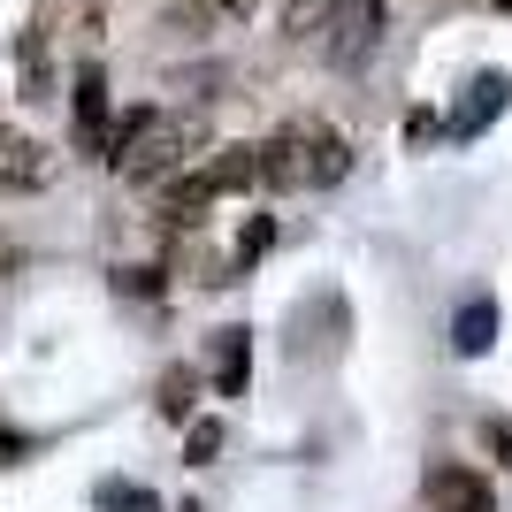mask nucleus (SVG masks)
I'll list each match as a JSON object with an SVG mask.
<instances>
[{
	"label": "nucleus",
	"instance_id": "obj_1",
	"mask_svg": "<svg viewBox=\"0 0 512 512\" xmlns=\"http://www.w3.org/2000/svg\"><path fill=\"white\" fill-rule=\"evenodd\" d=\"M199 153H207V123L184 115V107H130L123 123H107V161L130 184H169Z\"/></svg>",
	"mask_w": 512,
	"mask_h": 512
},
{
	"label": "nucleus",
	"instance_id": "obj_2",
	"mask_svg": "<svg viewBox=\"0 0 512 512\" xmlns=\"http://www.w3.org/2000/svg\"><path fill=\"white\" fill-rule=\"evenodd\" d=\"M344 176H352V146L329 123H283L260 146V184H276V192H329Z\"/></svg>",
	"mask_w": 512,
	"mask_h": 512
},
{
	"label": "nucleus",
	"instance_id": "obj_3",
	"mask_svg": "<svg viewBox=\"0 0 512 512\" xmlns=\"http://www.w3.org/2000/svg\"><path fill=\"white\" fill-rule=\"evenodd\" d=\"M375 46H383V0H337L329 23H321V54H329V69H360Z\"/></svg>",
	"mask_w": 512,
	"mask_h": 512
},
{
	"label": "nucleus",
	"instance_id": "obj_4",
	"mask_svg": "<svg viewBox=\"0 0 512 512\" xmlns=\"http://www.w3.org/2000/svg\"><path fill=\"white\" fill-rule=\"evenodd\" d=\"M428 512H490V474L467 467V459L428 467Z\"/></svg>",
	"mask_w": 512,
	"mask_h": 512
},
{
	"label": "nucleus",
	"instance_id": "obj_5",
	"mask_svg": "<svg viewBox=\"0 0 512 512\" xmlns=\"http://www.w3.org/2000/svg\"><path fill=\"white\" fill-rule=\"evenodd\" d=\"M69 100H77V146L107 161V69L85 62V69H77V92H69Z\"/></svg>",
	"mask_w": 512,
	"mask_h": 512
},
{
	"label": "nucleus",
	"instance_id": "obj_6",
	"mask_svg": "<svg viewBox=\"0 0 512 512\" xmlns=\"http://www.w3.org/2000/svg\"><path fill=\"white\" fill-rule=\"evenodd\" d=\"M0 184H8V192H39L46 184V146L23 138L16 123H0Z\"/></svg>",
	"mask_w": 512,
	"mask_h": 512
},
{
	"label": "nucleus",
	"instance_id": "obj_7",
	"mask_svg": "<svg viewBox=\"0 0 512 512\" xmlns=\"http://www.w3.org/2000/svg\"><path fill=\"white\" fill-rule=\"evenodd\" d=\"M490 344H497V299H482V291H474V299L451 314V352H459V360H482Z\"/></svg>",
	"mask_w": 512,
	"mask_h": 512
},
{
	"label": "nucleus",
	"instance_id": "obj_8",
	"mask_svg": "<svg viewBox=\"0 0 512 512\" xmlns=\"http://www.w3.org/2000/svg\"><path fill=\"white\" fill-rule=\"evenodd\" d=\"M245 383H253V344H245V329H214V390H222V398H245Z\"/></svg>",
	"mask_w": 512,
	"mask_h": 512
},
{
	"label": "nucleus",
	"instance_id": "obj_9",
	"mask_svg": "<svg viewBox=\"0 0 512 512\" xmlns=\"http://www.w3.org/2000/svg\"><path fill=\"white\" fill-rule=\"evenodd\" d=\"M505 77H497V69H490V77H474V85H467V100H459V115H451V138H474V130H482V123H497V115H505Z\"/></svg>",
	"mask_w": 512,
	"mask_h": 512
},
{
	"label": "nucleus",
	"instance_id": "obj_10",
	"mask_svg": "<svg viewBox=\"0 0 512 512\" xmlns=\"http://www.w3.org/2000/svg\"><path fill=\"white\" fill-rule=\"evenodd\" d=\"M23 92H31V100H54V77H46V23L23 31Z\"/></svg>",
	"mask_w": 512,
	"mask_h": 512
},
{
	"label": "nucleus",
	"instance_id": "obj_11",
	"mask_svg": "<svg viewBox=\"0 0 512 512\" xmlns=\"http://www.w3.org/2000/svg\"><path fill=\"white\" fill-rule=\"evenodd\" d=\"M100 512H169V505H161L146 482H107V490H100Z\"/></svg>",
	"mask_w": 512,
	"mask_h": 512
},
{
	"label": "nucleus",
	"instance_id": "obj_12",
	"mask_svg": "<svg viewBox=\"0 0 512 512\" xmlns=\"http://www.w3.org/2000/svg\"><path fill=\"white\" fill-rule=\"evenodd\" d=\"M192 406H199V375H192V367H176V375H161V413H169V421H184Z\"/></svg>",
	"mask_w": 512,
	"mask_h": 512
},
{
	"label": "nucleus",
	"instance_id": "obj_13",
	"mask_svg": "<svg viewBox=\"0 0 512 512\" xmlns=\"http://www.w3.org/2000/svg\"><path fill=\"white\" fill-rule=\"evenodd\" d=\"M329 8H337V0H283V31H291V39H306V31H321V23H329Z\"/></svg>",
	"mask_w": 512,
	"mask_h": 512
},
{
	"label": "nucleus",
	"instance_id": "obj_14",
	"mask_svg": "<svg viewBox=\"0 0 512 512\" xmlns=\"http://www.w3.org/2000/svg\"><path fill=\"white\" fill-rule=\"evenodd\" d=\"M184 451H192V467H207L214 451H222V421H192V444Z\"/></svg>",
	"mask_w": 512,
	"mask_h": 512
},
{
	"label": "nucleus",
	"instance_id": "obj_15",
	"mask_svg": "<svg viewBox=\"0 0 512 512\" xmlns=\"http://www.w3.org/2000/svg\"><path fill=\"white\" fill-rule=\"evenodd\" d=\"M260 0H207V16H222V23H245Z\"/></svg>",
	"mask_w": 512,
	"mask_h": 512
},
{
	"label": "nucleus",
	"instance_id": "obj_16",
	"mask_svg": "<svg viewBox=\"0 0 512 512\" xmlns=\"http://www.w3.org/2000/svg\"><path fill=\"white\" fill-rule=\"evenodd\" d=\"M16 268H23V245H16L8 230H0V276H16Z\"/></svg>",
	"mask_w": 512,
	"mask_h": 512
},
{
	"label": "nucleus",
	"instance_id": "obj_17",
	"mask_svg": "<svg viewBox=\"0 0 512 512\" xmlns=\"http://www.w3.org/2000/svg\"><path fill=\"white\" fill-rule=\"evenodd\" d=\"M490 444H497V451L512 459V421H490Z\"/></svg>",
	"mask_w": 512,
	"mask_h": 512
},
{
	"label": "nucleus",
	"instance_id": "obj_18",
	"mask_svg": "<svg viewBox=\"0 0 512 512\" xmlns=\"http://www.w3.org/2000/svg\"><path fill=\"white\" fill-rule=\"evenodd\" d=\"M8 451H23V444H16V436H0V467H8Z\"/></svg>",
	"mask_w": 512,
	"mask_h": 512
},
{
	"label": "nucleus",
	"instance_id": "obj_19",
	"mask_svg": "<svg viewBox=\"0 0 512 512\" xmlns=\"http://www.w3.org/2000/svg\"><path fill=\"white\" fill-rule=\"evenodd\" d=\"M497 8H512V0H497Z\"/></svg>",
	"mask_w": 512,
	"mask_h": 512
}]
</instances>
